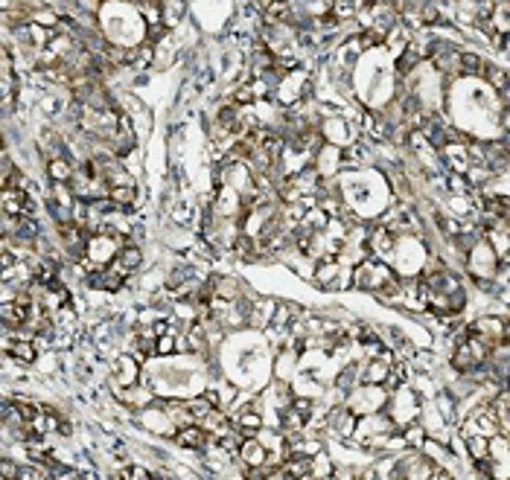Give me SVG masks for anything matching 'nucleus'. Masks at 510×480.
<instances>
[{
  "mask_svg": "<svg viewBox=\"0 0 510 480\" xmlns=\"http://www.w3.org/2000/svg\"><path fill=\"white\" fill-rule=\"evenodd\" d=\"M391 364H394L391 352H382V356L368 358L362 364V384H368V388H382L391 375Z\"/></svg>",
  "mask_w": 510,
  "mask_h": 480,
  "instance_id": "f257e3e1",
  "label": "nucleus"
},
{
  "mask_svg": "<svg viewBox=\"0 0 510 480\" xmlns=\"http://www.w3.org/2000/svg\"><path fill=\"white\" fill-rule=\"evenodd\" d=\"M175 442H178L181 448H187V452H202V448L213 445V439H210L207 428H204V425H199V422H189V425L178 428V431H175Z\"/></svg>",
  "mask_w": 510,
  "mask_h": 480,
  "instance_id": "f03ea898",
  "label": "nucleus"
},
{
  "mask_svg": "<svg viewBox=\"0 0 510 480\" xmlns=\"http://www.w3.org/2000/svg\"><path fill=\"white\" fill-rule=\"evenodd\" d=\"M327 431L347 439V437H353L356 434V413L350 410V407H333L327 413Z\"/></svg>",
  "mask_w": 510,
  "mask_h": 480,
  "instance_id": "7ed1b4c3",
  "label": "nucleus"
},
{
  "mask_svg": "<svg viewBox=\"0 0 510 480\" xmlns=\"http://www.w3.org/2000/svg\"><path fill=\"white\" fill-rule=\"evenodd\" d=\"M125 279L129 277H123L120 271H114L111 265H105V268H97L93 274H88V288H97V292H120V288L125 285Z\"/></svg>",
  "mask_w": 510,
  "mask_h": 480,
  "instance_id": "20e7f679",
  "label": "nucleus"
},
{
  "mask_svg": "<svg viewBox=\"0 0 510 480\" xmlns=\"http://www.w3.org/2000/svg\"><path fill=\"white\" fill-rule=\"evenodd\" d=\"M260 407H263V402L257 399V402H251L236 420H234V425L245 434V437H257L263 428H266V422H263V413H260Z\"/></svg>",
  "mask_w": 510,
  "mask_h": 480,
  "instance_id": "39448f33",
  "label": "nucleus"
},
{
  "mask_svg": "<svg viewBox=\"0 0 510 480\" xmlns=\"http://www.w3.org/2000/svg\"><path fill=\"white\" fill-rule=\"evenodd\" d=\"M44 172L53 183H71V178L76 175V160L71 154H58V157H50L44 164Z\"/></svg>",
  "mask_w": 510,
  "mask_h": 480,
  "instance_id": "423d86ee",
  "label": "nucleus"
},
{
  "mask_svg": "<svg viewBox=\"0 0 510 480\" xmlns=\"http://www.w3.org/2000/svg\"><path fill=\"white\" fill-rule=\"evenodd\" d=\"M140 262H143V250H140V245L129 242V245H123V247H120V253H117V260L111 262V268L120 271L123 277H132V274L140 268Z\"/></svg>",
  "mask_w": 510,
  "mask_h": 480,
  "instance_id": "0eeeda50",
  "label": "nucleus"
},
{
  "mask_svg": "<svg viewBox=\"0 0 510 480\" xmlns=\"http://www.w3.org/2000/svg\"><path fill=\"white\" fill-rule=\"evenodd\" d=\"M269 448L260 442V439H254V437H245V442H242V448H239V463L242 466H263L266 460H269Z\"/></svg>",
  "mask_w": 510,
  "mask_h": 480,
  "instance_id": "6e6552de",
  "label": "nucleus"
},
{
  "mask_svg": "<svg viewBox=\"0 0 510 480\" xmlns=\"http://www.w3.org/2000/svg\"><path fill=\"white\" fill-rule=\"evenodd\" d=\"M202 425L207 428V434H210V439H213V442H219L222 437H225V434L234 428V422L228 420L225 410H222V407H213V410L204 416V420H202Z\"/></svg>",
  "mask_w": 510,
  "mask_h": 480,
  "instance_id": "1a4fd4ad",
  "label": "nucleus"
},
{
  "mask_svg": "<svg viewBox=\"0 0 510 480\" xmlns=\"http://www.w3.org/2000/svg\"><path fill=\"white\" fill-rule=\"evenodd\" d=\"M9 356H12L18 364H36V358H38V343H36V338L18 335V338L12 341V346H9Z\"/></svg>",
  "mask_w": 510,
  "mask_h": 480,
  "instance_id": "9d476101",
  "label": "nucleus"
},
{
  "mask_svg": "<svg viewBox=\"0 0 510 480\" xmlns=\"http://www.w3.org/2000/svg\"><path fill=\"white\" fill-rule=\"evenodd\" d=\"M333 279H341V262H338V256H324V260H318L315 282L324 288H333Z\"/></svg>",
  "mask_w": 510,
  "mask_h": 480,
  "instance_id": "9b49d317",
  "label": "nucleus"
},
{
  "mask_svg": "<svg viewBox=\"0 0 510 480\" xmlns=\"http://www.w3.org/2000/svg\"><path fill=\"white\" fill-rule=\"evenodd\" d=\"M137 364L140 361L132 356V352H129V356H120L117 358V378L114 381L120 384V388H135V384H137Z\"/></svg>",
  "mask_w": 510,
  "mask_h": 480,
  "instance_id": "f8f14e48",
  "label": "nucleus"
},
{
  "mask_svg": "<svg viewBox=\"0 0 510 480\" xmlns=\"http://www.w3.org/2000/svg\"><path fill=\"white\" fill-rule=\"evenodd\" d=\"M29 198V189H4V198H0V207H4L6 215H24Z\"/></svg>",
  "mask_w": 510,
  "mask_h": 480,
  "instance_id": "ddd939ff",
  "label": "nucleus"
},
{
  "mask_svg": "<svg viewBox=\"0 0 510 480\" xmlns=\"http://www.w3.org/2000/svg\"><path fill=\"white\" fill-rule=\"evenodd\" d=\"M155 44H149V41H143L137 50H132L129 47V70H149L152 64H155Z\"/></svg>",
  "mask_w": 510,
  "mask_h": 480,
  "instance_id": "4468645a",
  "label": "nucleus"
},
{
  "mask_svg": "<svg viewBox=\"0 0 510 480\" xmlns=\"http://www.w3.org/2000/svg\"><path fill=\"white\" fill-rule=\"evenodd\" d=\"M484 82H487V87H493L496 93H501V90H507V85H510V70H504L501 64H487L484 61Z\"/></svg>",
  "mask_w": 510,
  "mask_h": 480,
  "instance_id": "2eb2a0df",
  "label": "nucleus"
},
{
  "mask_svg": "<svg viewBox=\"0 0 510 480\" xmlns=\"http://www.w3.org/2000/svg\"><path fill=\"white\" fill-rule=\"evenodd\" d=\"M184 12H187V0H164V6H161V21L175 29L178 23H184Z\"/></svg>",
  "mask_w": 510,
  "mask_h": 480,
  "instance_id": "dca6fc26",
  "label": "nucleus"
},
{
  "mask_svg": "<svg viewBox=\"0 0 510 480\" xmlns=\"http://www.w3.org/2000/svg\"><path fill=\"white\" fill-rule=\"evenodd\" d=\"M490 23L496 26V32H501V36H510V0H496Z\"/></svg>",
  "mask_w": 510,
  "mask_h": 480,
  "instance_id": "f3484780",
  "label": "nucleus"
},
{
  "mask_svg": "<svg viewBox=\"0 0 510 480\" xmlns=\"http://www.w3.org/2000/svg\"><path fill=\"white\" fill-rule=\"evenodd\" d=\"M402 437H405V442H408V448H423L426 445V439H429V431H426V425L423 422H408V425H402Z\"/></svg>",
  "mask_w": 510,
  "mask_h": 480,
  "instance_id": "a211bd4d",
  "label": "nucleus"
},
{
  "mask_svg": "<svg viewBox=\"0 0 510 480\" xmlns=\"http://www.w3.org/2000/svg\"><path fill=\"white\" fill-rule=\"evenodd\" d=\"M467 454H469V460L490 457V437H484V434H469V437H467Z\"/></svg>",
  "mask_w": 510,
  "mask_h": 480,
  "instance_id": "6ab92c4d",
  "label": "nucleus"
},
{
  "mask_svg": "<svg viewBox=\"0 0 510 480\" xmlns=\"http://www.w3.org/2000/svg\"><path fill=\"white\" fill-rule=\"evenodd\" d=\"M228 100H231L234 105L245 108V105H254V102H257L260 96H257V87H254V82H242V85L234 87V93L228 96Z\"/></svg>",
  "mask_w": 510,
  "mask_h": 480,
  "instance_id": "aec40b11",
  "label": "nucleus"
},
{
  "mask_svg": "<svg viewBox=\"0 0 510 480\" xmlns=\"http://www.w3.org/2000/svg\"><path fill=\"white\" fill-rule=\"evenodd\" d=\"M482 73H484V58L472 50H461V76H482Z\"/></svg>",
  "mask_w": 510,
  "mask_h": 480,
  "instance_id": "412c9836",
  "label": "nucleus"
},
{
  "mask_svg": "<svg viewBox=\"0 0 510 480\" xmlns=\"http://www.w3.org/2000/svg\"><path fill=\"white\" fill-rule=\"evenodd\" d=\"M242 442H245V434H242V431L234 425V428H231L225 437H222L216 445H219V448H222V452H225V454L236 457V454H239V448H242Z\"/></svg>",
  "mask_w": 510,
  "mask_h": 480,
  "instance_id": "4be33fe9",
  "label": "nucleus"
},
{
  "mask_svg": "<svg viewBox=\"0 0 510 480\" xmlns=\"http://www.w3.org/2000/svg\"><path fill=\"white\" fill-rule=\"evenodd\" d=\"M446 189H449L452 196H469V192H472V183L467 181V175H461V172H449V178H446Z\"/></svg>",
  "mask_w": 510,
  "mask_h": 480,
  "instance_id": "5701e85b",
  "label": "nucleus"
},
{
  "mask_svg": "<svg viewBox=\"0 0 510 480\" xmlns=\"http://www.w3.org/2000/svg\"><path fill=\"white\" fill-rule=\"evenodd\" d=\"M341 160H344V166L359 169V166H362V160H365V149H362L359 143H350V146L341 151Z\"/></svg>",
  "mask_w": 510,
  "mask_h": 480,
  "instance_id": "b1692460",
  "label": "nucleus"
},
{
  "mask_svg": "<svg viewBox=\"0 0 510 480\" xmlns=\"http://www.w3.org/2000/svg\"><path fill=\"white\" fill-rule=\"evenodd\" d=\"M330 474H333V463H330V454L321 448V452L312 457V477H330Z\"/></svg>",
  "mask_w": 510,
  "mask_h": 480,
  "instance_id": "393cba45",
  "label": "nucleus"
},
{
  "mask_svg": "<svg viewBox=\"0 0 510 480\" xmlns=\"http://www.w3.org/2000/svg\"><path fill=\"white\" fill-rule=\"evenodd\" d=\"M356 381H362V367H356V364H350V367H344L341 370V375H338V390H350Z\"/></svg>",
  "mask_w": 510,
  "mask_h": 480,
  "instance_id": "a878e982",
  "label": "nucleus"
},
{
  "mask_svg": "<svg viewBox=\"0 0 510 480\" xmlns=\"http://www.w3.org/2000/svg\"><path fill=\"white\" fill-rule=\"evenodd\" d=\"M187 407H189V413H193L196 420H204V416L213 410V405H210V399H207V396H199V399H187Z\"/></svg>",
  "mask_w": 510,
  "mask_h": 480,
  "instance_id": "bb28decb",
  "label": "nucleus"
},
{
  "mask_svg": "<svg viewBox=\"0 0 510 480\" xmlns=\"http://www.w3.org/2000/svg\"><path fill=\"white\" fill-rule=\"evenodd\" d=\"M170 36V26L164 21H157V23H146V41L149 44H157V41H164Z\"/></svg>",
  "mask_w": 510,
  "mask_h": 480,
  "instance_id": "cd10ccee",
  "label": "nucleus"
},
{
  "mask_svg": "<svg viewBox=\"0 0 510 480\" xmlns=\"http://www.w3.org/2000/svg\"><path fill=\"white\" fill-rule=\"evenodd\" d=\"M172 352H178V335L167 332L157 338V356H172Z\"/></svg>",
  "mask_w": 510,
  "mask_h": 480,
  "instance_id": "c85d7f7f",
  "label": "nucleus"
},
{
  "mask_svg": "<svg viewBox=\"0 0 510 480\" xmlns=\"http://www.w3.org/2000/svg\"><path fill=\"white\" fill-rule=\"evenodd\" d=\"M0 477H4V480H21V469L12 460L4 457V460H0Z\"/></svg>",
  "mask_w": 510,
  "mask_h": 480,
  "instance_id": "c756f323",
  "label": "nucleus"
},
{
  "mask_svg": "<svg viewBox=\"0 0 510 480\" xmlns=\"http://www.w3.org/2000/svg\"><path fill=\"white\" fill-rule=\"evenodd\" d=\"M117 477H132V480H152L155 474H152V471H146L143 466H132V469H123Z\"/></svg>",
  "mask_w": 510,
  "mask_h": 480,
  "instance_id": "7c9ffc66",
  "label": "nucleus"
},
{
  "mask_svg": "<svg viewBox=\"0 0 510 480\" xmlns=\"http://www.w3.org/2000/svg\"><path fill=\"white\" fill-rule=\"evenodd\" d=\"M292 407H295V410H301V413L306 416V420L312 416V399H309V396H298V399H292Z\"/></svg>",
  "mask_w": 510,
  "mask_h": 480,
  "instance_id": "2f4dec72",
  "label": "nucleus"
},
{
  "mask_svg": "<svg viewBox=\"0 0 510 480\" xmlns=\"http://www.w3.org/2000/svg\"><path fill=\"white\" fill-rule=\"evenodd\" d=\"M429 477H432V480H449V477H455V474H452L449 469H443L440 463H434V466H432V474H429Z\"/></svg>",
  "mask_w": 510,
  "mask_h": 480,
  "instance_id": "473e14b6",
  "label": "nucleus"
},
{
  "mask_svg": "<svg viewBox=\"0 0 510 480\" xmlns=\"http://www.w3.org/2000/svg\"><path fill=\"white\" fill-rule=\"evenodd\" d=\"M330 477L344 480V477H356V471H350V469H333V474H330Z\"/></svg>",
  "mask_w": 510,
  "mask_h": 480,
  "instance_id": "72a5a7b5",
  "label": "nucleus"
},
{
  "mask_svg": "<svg viewBox=\"0 0 510 480\" xmlns=\"http://www.w3.org/2000/svg\"><path fill=\"white\" fill-rule=\"evenodd\" d=\"M58 434H65V437H71V434H73V425H71L68 420H61V425H58Z\"/></svg>",
  "mask_w": 510,
  "mask_h": 480,
  "instance_id": "f704fd0d",
  "label": "nucleus"
},
{
  "mask_svg": "<svg viewBox=\"0 0 510 480\" xmlns=\"http://www.w3.org/2000/svg\"><path fill=\"white\" fill-rule=\"evenodd\" d=\"M499 125L504 128V132H510V111H504V114H501V119H499Z\"/></svg>",
  "mask_w": 510,
  "mask_h": 480,
  "instance_id": "c9c22d12",
  "label": "nucleus"
},
{
  "mask_svg": "<svg viewBox=\"0 0 510 480\" xmlns=\"http://www.w3.org/2000/svg\"><path fill=\"white\" fill-rule=\"evenodd\" d=\"M257 4H260V9H269L271 4H280V0H257Z\"/></svg>",
  "mask_w": 510,
  "mask_h": 480,
  "instance_id": "e433bc0d",
  "label": "nucleus"
},
{
  "mask_svg": "<svg viewBox=\"0 0 510 480\" xmlns=\"http://www.w3.org/2000/svg\"><path fill=\"white\" fill-rule=\"evenodd\" d=\"M504 388H507V390H510V375H507V378H504Z\"/></svg>",
  "mask_w": 510,
  "mask_h": 480,
  "instance_id": "4c0bfd02",
  "label": "nucleus"
}]
</instances>
